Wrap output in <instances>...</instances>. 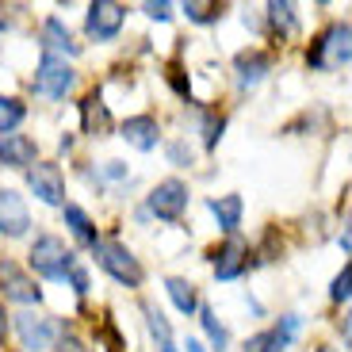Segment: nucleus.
Instances as JSON below:
<instances>
[{"label":"nucleus","instance_id":"obj_1","mask_svg":"<svg viewBox=\"0 0 352 352\" xmlns=\"http://www.w3.org/2000/svg\"><path fill=\"white\" fill-rule=\"evenodd\" d=\"M27 261H31V268H35L43 280H65L69 268H73V249H65L62 238L43 234V238H35V245H31Z\"/></svg>","mask_w":352,"mask_h":352},{"label":"nucleus","instance_id":"obj_2","mask_svg":"<svg viewBox=\"0 0 352 352\" xmlns=\"http://www.w3.org/2000/svg\"><path fill=\"white\" fill-rule=\"evenodd\" d=\"M92 249H96L100 268H104L111 280H119L123 287H142V264L126 245H119V241H96Z\"/></svg>","mask_w":352,"mask_h":352},{"label":"nucleus","instance_id":"obj_3","mask_svg":"<svg viewBox=\"0 0 352 352\" xmlns=\"http://www.w3.org/2000/svg\"><path fill=\"white\" fill-rule=\"evenodd\" d=\"M73 80H77V73L65 65V58H58V54H43V62H38L35 69V92L46 100H62L65 92L73 88Z\"/></svg>","mask_w":352,"mask_h":352},{"label":"nucleus","instance_id":"obj_4","mask_svg":"<svg viewBox=\"0 0 352 352\" xmlns=\"http://www.w3.org/2000/svg\"><path fill=\"white\" fill-rule=\"evenodd\" d=\"M349 54H352L349 23H337L314 43V50H310V65H314V69H337V65H349Z\"/></svg>","mask_w":352,"mask_h":352},{"label":"nucleus","instance_id":"obj_5","mask_svg":"<svg viewBox=\"0 0 352 352\" xmlns=\"http://www.w3.org/2000/svg\"><path fill=\"white\" fill-rule=\"evenodd\" d=\"M16 333H19V341H23L27 352H46L58 341V326L43 314H31V310L16 314Z\"/></svg>","mask_w":352,"mask_h":352},{"label":"nucleus","instance_id":"obj_6","mask_svg":"<svg viewBox=\"0 0 352 352\" xmlns=\"http://www.w3.org/2000/svg\"><path fill=\"white\" fill-rule=\"evenodd\" d=\"M188 207V184L184 180H161L150 192V211L165 222H176Z\"/></svg>","mask_w":352,"mask_h":352},{"label":"nucleus","instance_id":"obj_7","mask_svg":"<svg viewBox=\"0 0 352 352\" xmlns=\"http://www.w3.org/2000/svg\"><path fill=\"white\" fill-rule=\"evenodd\" d=\"M123 4H115V0H96L92 8H88V35L96 38V43H111L119 35V27H123Z\"/></svg>","mask_w":352,"mask_h":352},{"label":"nucleus","instance_id":"obj_8","mask_svg":"<svg viewBox=\"0 0 352 352\" xmlns=\"http://www.w3.org/2000/svg\"><path fill=\"white\" fill-rule=\"evenodd\" d=\"M27 188L50 207H65V180L58 165H31L27 168Z\"/></svg>","mask_w":352,"mask_h":352},{"label":"nucleus","instance_id":"obj_9","mask_svg":"<svg viewBox=\"0 0 352 352\" xmlns=\"http://www.w3.org/2000/svg\"><path fill=\"white\" fill-rule=\"evenodd\" d=\"M27 226H31V214H27L23 195L12 192V188H0V234H8V238H23Z\"/></svg>","mask_w":352,"mask_h":352},{"label":"nucleus","instance_id":"obj_10","mask_svg":"<svg viewBox=\"0 0 352 352\" xmlns=\"http://www.w3.org/2000/svg\"><path fill=\"white\" fill-rule=\"evenodd\" d=\"M0 283H4V295L16 299V302H38V299H43V291L35 287V280H31L19 264H12V261L0 264Z\"/></svg>","mask_w":352,"mask_h":352},{"label":"nucleus","instance_id":"obj_11","mask_svg":"<svg viewBox=\"0 0 352 352\" xmlns=\"http://www.w3.org/2000/svg\"><path fill=\"white\" fill-rule=\"evenodd\" d=\"M295 333H299V318H295V314H287V318H283V322H280L276 329H264V333L249 337L245 352H283L291 341H295Z\"/></svg>","mask_w":352,"mask_h":352},{"label":"nucleus","instance_id":"obj_12","mask_svg":"<svg viewBox=\"0 0 352 352\" xmlns=\"http://www.w3.org/2000/svg\"><path fill=\"white\" fill-rule=\"evenodd\" d=\"M35 157L38 150L27 134H0V165L4 168H31Z\"/></svg>","mask_w":352,"mask_h":352},{"label":"nucleus","instance_id":"obj_13","mask_svg":"<svg viewBox=\"0 0 352 352\" xmlns=\"http://www.w3.org/2000/svg\"><path fill=\"white\" fill-rule=\"evenodd\" d=\"M123 138L131 142L134 150H153L157 146V138H161V131H157V119H150V115H134V119H126L123 123Z\"/></svg>","mask_w":352,"mask_h":352},{"label":"nucleus","instance_id":"obj_14","mask_svg":"<svg viewBox=\"0 0 352 352\" xmlns=\"http://www.w3.org/2000/svg\"><path fill=\"white\" fill-rule=\"evenodd\" d=\"M234 69H238V85L241 88H256L264 80V73H268V58H264L261 50H245V54H238Z\"/></svg>","mask_w":352,"mask_h":352},{"label":"nucleus","instance_id":"obj_15","mask_svg":"<svg viewBox=\"0 0 352 352\" xmlns=\"http://www.w3.org/2000/svg\"><path fill=\"white\" fill-rule=\"evenodd\" d=\"M241 268H245V245L241 241H226L214 256V276L219 280H238Z\"/></svg>","mask_w":352,"mask_h":352},{"label":"nucleus","instance_id":"obj_16","mask_svg":"<svg viewBox=\"0 0 352 352\" xmlns=\"http://www.w3.org/2000/svg\"><path fill=\"white\" fill-rule=\"evenodd\" d=\"M207 207H211V214L219 219L222 230H234L241 222V195H219V199H211Z\"/></svg>","mask_w":352,"mask_h":352},{"label":"nucleus","instance_id":"obj_17","mask_svg":"<svg viewBox=\"0 0 352 352\" xmlns=\"http://www.w3.org/2000/svg\"><path fill=\"white\" fill-rule=\"evenodd\" d=\"M165 291H168V299H173V307L180 310V314H192V310L199 307V299H195V287H192L188 280H180V276L165 280Z\"/></svg>","mask_w":352,"mask_h":352},{"label":"nucleus","instance_id":"obj_18","mask_svg":"<svg viewBox=\"0 0 352 352\" xmlns=\"http://www.w3.org/2000/svg\"><path fill=\"white\" fill-rule=\"evenodd\" d=\"M65 226H69V230H73V238L85 241V245H96V241H100V238H96V226H92V219H88L80 207H73V203L65 207Z\"/></svg>","mask_w":352,"mask_h":352},{"label":"nucleus","instance_id":"obj_19","mask_svg":"<svg viewBox=\"0 0 352 352\" xmlns=\"http://www.w3.org/2000/svg\"><path fill=\"white\" fill-rule=\"evenodd\" d=\"M43 38H46L50 50H62V54H77L80 50V46L69 38V31L62 27V19H46V23H43Z\"/></svg>","mask_w":352,"mask_h":352},{"label":"nucleus","instance_id":"obj_20","mask_svg":"<svg viewBox=\"0 0 352 352\" xmlns=\"http://www.w3.org/2000/svg\"><path fill=\"white\" fill-rule=\"evenodd\" d=\"M23 104L12 96H0V134H16V126L23 123Z\"/></svg>","mask_w":352,"mask_h":352},{"label":"nucleus","instance_id":"obj_21","mask_svg":"<svg viewBox=\"0 0 352 352\" xmlns=\"http://www.w3.org/2000/svg\"><path fill=\"white\" fill-rule=\"evenodd\" d=\"M199 322H203V329H207V337H211V344L219 352H226V344H230V337H226V326H222L219 318H214V310L211 307H203L199 310Z\"/></svg>","mask_w":352,"mask_h":352},{"label":"nucleus","instance_id":"obj_22","mask_svg":"<svg viewBox=\"0 0 352 352\" xmlns=\"http://www.w3.org/2000/svg\"><path fill=\"white\" fill-rule=\"evenodd\" d=\"M146 326H150V333L157 337V349L161 344H173V329H168L165 314H161L157 307H146Z\"/></svg>","mask_w":352,"mask_h":352},{"label":"nucleus","instance_id":"obj_23","mask_svg":"<svg viewBox=\"0 0 352 352\" xmlns=\"http://www.w3.org/2000/svg\"><path fill=\"white\" fill-rule=\"evenodd\" d=\"M268 19L276 31L283 27V35H295V8L291 4H268Z\"/></svg>","mask_w":352,"mask_h":352},{"label":"nucleus","instance_id":"obj_24","mask_svg":"<svg viewBox=\"0 0 352 352\" xmlns=\"http://www.w3.org/2000/svg\"><path fill=\"white\" fill-rule=\"evenodd\" d=\"M85 126L88 131H107V111H104V104H100L96 96L85 100Z\"/></svg>","mask_w":352,"mask_h":352},{"label":"nucleus","instance_id":"obj_25","mask_svg":"<svg viewBox=\"0 0 352 352\" xmlns=\"http://www.w3.org/2000/svg\"><path fill=\"white\" fill-rule=\"evenodd\" d=\"M184 12H188V19H195V23H214V19L222 16L219 4H199V0H188Z\"/></svg>","mask_w":352,"mask_h":352},{"label":"nucleus","instance_id":"obj_26","mask_svg":"<svg viewBox=\"0 0 352 352\" xmlns=\"http://www.w3.org/2000/svg\"><path fill=\"white\" fill-rule=\"evenodd\" d=\"M349 280H352V272H349V264L341 268V276L333 280V287H329V295H333V302H344L349 299Z\"/></svg>","mask_w":352,"mask_h":352},{"label":"nucleus","instance_id":"obj_27","mask_svg":"<svg viewBox=\"0 0 352 352\" xmlns=\"http://www.w3.org/2000/svg\"><path fill=\"white\" fill-rule=\"evenodd\" d=\"M142 12L150 19H161V23H165V19L173 16V4H168V0H150V4H142Z\"/></svg>","mask_w":352,"mask_h":352},{"label":"nucleus","instance_id":"obj_28","mask_svg":"<svg viewBox=\"0 0 352 352\" xmlns=\"http://www.w3.org/2000/svg\"><path fill=\"white\" fill-rule=\"evenodd\" d=\"M69 280H73V291H77V295H85V291H88V276L80 272V268H69Z\"/></svg>","mask_w":352,"mask_h":352},{"label":"nucleus","instance_id":"obj_29","mask_svg":"<svg viewBox=\"0 0 352 352\" xmlns=\"http://www.w3.org/2000/svg\"><path fill=\"white\" fill-rule=\"evenodd\" d=\"M58 352H85V344H80L77 337H62V341H58Z\"/></svg>","mask_w":352,"mask_h":352},{"label":"nucleus","instance_id":"obj_30","mask_svg":"<svg viewBox=\"0 0 352 352\" xmlns=\"http://www.w3.org/2000/svg\"><path fill=\"white\" fill-rule=\"evenodd\" d=\"M184 352H203V344L195 341V337H188V341H184Z\"/></svg>","mask_w":352,"mask_h":352},{"label":"nucleus","instance_id":"obj_31","mask_svg":"<svg viewBox=\"0 0 352 352\" xmlns=\"http://www.w3.org/2000/svg\"><path fill=\"white\" fill-rule=\"evenodd\" d=\"M0 341H4V314H0Z\"/></svg>","mask_w":352,"mask_h":352},{"label":"nucleus","instance_id":"obj_32","mask_svg":"<svg viewBox=\"0 0 352 352\" xmlns=\"http://www.w3.org/2000/svg\"><path fill=\"white\" fill-rule=\"evenodd\" d=\"M161 352H176V349H173V344H161Z\"/></svg>","mask_w":352,"mask_h":352},{"label":"nucleus","instance_id":"obj_33","mask_svg":"<svg viewBox=\"0 0 352 352\" xmlns=\"http://www.w3.org/2000/svg\"><path fill=\"white\" fill-rule=\"evenodd\" d=\"M318 352H337V349H318Z\"/></svg>","mask_w":352,"mask_h":352}]
</instances>
